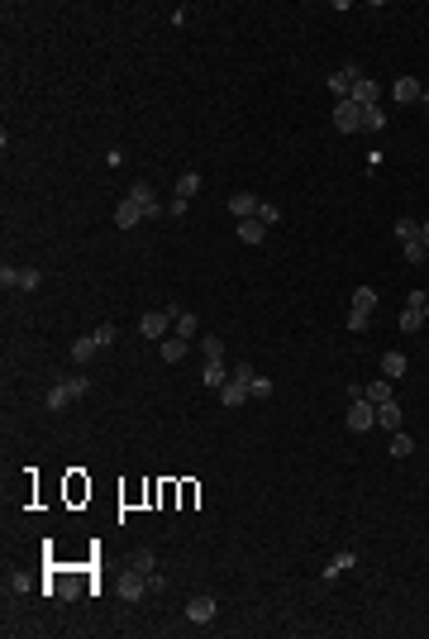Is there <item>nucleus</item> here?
Masks as SVG:
<instances>
[{
    "label": "nucleus",
    "instance_id": "f8f14e48",
    "mask_svg": "<svg viewBox=\"0 0 429 639\" xmlns=\"http://www.w3.org/2000/svg\"><path fill=\"white\" fill-rule=\"evenodd\" d=\"M377 96H382V86L363 77V82L353 86V96H348V101H353V106H363V110H367V106H377Z\"/></svg>",
    "mask_w": 429,
    "mask_h": 639
},
{
    "label": "nucleus",
    "instance_id": "a878e982",
    "mask_svg": "<svg viewBox=\"0 0 429 639\" xmlns=\"http://www.w3.org/2000/svg\"><path fill=\"white\" fill-rule=\"evenodd\" d=\"M129 568H134V572H143V577H153V572H158V563H153V553H148V548H138V553L129 558Z\"/></svg>",
    "mask_w": 429,
    "mask_h": 639
},
{
    "label": "nucleus",
    "instance_id": "423d86ee",
    "mask_svg": "<svg viewBox=\"0 0 429 639\" xmlns=\"http://www.w3.org/2000/svg\"><path fill=\"white\" fill-rule=\"evenodd\" d=\"M214 611H219L214 596H191V601H186V620H191V625H210Z\"/></svg>",
    "mask_w": 429,
    "mask_h": 639
},
{
    "label": "nucleus",
    "instance_id": "1a4fd4ad",
    "mask_svg": "<svg viewBox=\"0 0 429 639\" xmlns=\"http://www.w3.org/2000/svg\"><path fill=\"white\" fill-rule=\"evenodd\" d=\"M143 592H148V577L129 568V572L119 577V596H124V601H143Z\"/></svg>",
    "mask_w": 429,
    "mask_h": 639
},
{
    "label": "nucleus",
    "instance_id": "aec40b11",
    "mask_svg": "<svg viewBox=\"0 0 429 639\" xmlns=\"http://www.w3.org/2000/svg\"><path fill=\"white\" fill-rule=\"evenodd\" d=\"M377 425H382V429H401V406H396V401L377 406Z\"/></svg>",
    "mask_w": 429,
    "mask_h": 639
},
{
    "label": "nucleus",
    "instance_id": "cd10ccee",
    "mask_svg": "<svg viewBox=\"0 0 429 639\" xmlns=\"http://www.w3.org/2000/svg\"><path fill=\"white\" fill-rule=\"evenodd\" d=\"M224 382H229V372H224V363H219V358H214V363H206V387H214V391H219Z\"/></svg>",
    "mask_w": 429,
    "mask_h": 639
},
{
    "label": "nucleus",
    "instance_id": "a211bd4d",
    "mask_svg": "<svg viewBox=\"0 0 429 639\" xmlns=\"http://www.w3.org/2000/svg\"><path fill=\"white\" fill-rule=\"evenodd\" d=\"M363 396H367L372 406H387V401H391V382H387V377H377V382H367V387H363Z\"/></svg>",
    "mask_w": 429,
    "mask_h": 639
},
{
    "label": "nucleus",
    "instance_id": "9b49d317",
    "mask_svg": "<svg viewBox=\"0 0 429 639\" xmlns=\"http://www.w3.org/2000/svg\"><path fill=\"white\" fill-rule=\"evenodd\" d=\"M391 96H396L401 106H410V101H420V96H425V86H420L415 77H401V82L391 86Z\"/></svg>",
    "mask_w": 429,
    "mask_h": 639
},
{
    "label": "nucleus",
    "instance_id": "dca6fc26",
    "mask_svg": "<svg viewBox=\"0 0 429 639\" xmlns=\"http://www.w3.org/2000/svg\"><path fill=\"white\" fill-rule=\"evenodd\" d=\"M353 563H358V553H353V548H343V553H334V558L324 563V582H334V577H339L343 568H353Z\"/></svg>",
    "mask_w": 429,
    "mask_h": 639
},
{
    "label": "nucleus",
    "instance_id": "473e14b6",
    "mask_svg": "<svg viewBox=\"0 0 429 639\" xmlns=\"http://www.w3.org/2000/svg\"><path fill=\"white\" fill-rule=\"evenodd\" d=\"M262 396H272V382H267V377H253V391H248V401H262Z\"/></svg>",
    "mask_w": 429,
    "mask_h": 639
},
{
    "label": "nucleus",
    "instance_id": "72a5a7b5",
    "mask_svg": "<svg viewBox=\"0 0 429 639\" xmlns=\"http://www.w3.org/2000/svg\"><path fill=\"white\" fill-rule=\"evenodd\" d=\"M258 219L272 229V224H282V210H277V206H258Z\"/></svg>",
    "mask_w": 429,
    "mask_h": 639
},
{
    "label": "nucleus",
    "instance_id": "412c9836",
    "mask_svg": "<svg viewBox=\"0 0 429 639\" xmlns=\"http://www.w3.org/2000/svg\"><path fill=\"white\" fill-rule=\"evenodd\" d=\"M172 329H177L182 339H196V315H191V311H172Z\"/></svg>",
    "mask_w": 429,
    "mask_h": 639
},
{
    "label": "nucleus",
    "instance_id": "f3484780",
    "mask_svg": "<svg viewBox=\"0 0 429 639\" xmlns=\"http://www.w3.org/2000/svg\"><path fill=\"white\" fill-rule=\"evenodd\" d=\"M262 234H267V224L253 215V219H238V239L243 243H262Z\"/></svg>",
    "mask_w": 429,
    "mask_h": 639
},
{
    "label": "nucleus",
    "instance_id": "6e6552de",
    "mask_svg": "<svg viewBox=\"0 0 429 639\" xmlns=\"http://www.w3.org/2000/svg\"><path fill=\"white\" fill-rule=\"evenodd\" d=\"M167 324H172V311L162 315V311H148V315H138V334L143 339H167Z\"/></svg>",
    "mask_w": 429,
    "mask_h": 639
},
{
    "label": "nucleus",
    "instance_id": "2f4dec72",
    "mask_svg": "<svg viewBox=\"0 0 429 639\" xmlns=\"http://www.w3.org/2000/svg\"><path fill=\"white\" fill-rule=\"evenodd\" d=\"M38 282H43V277H38V267H19V282H14V287H19V291H34Z\"/></svg>",
    "mask_w": 429,
    "mask_h": 639
},
{
    "label": "nucleus",
    "instance_id": "bb28decb",
    "mask_svg": "<svg viewBox=\"0 0 429 639\" xmlns=\"http://www.w3.org/2000/svg\"><path fill=\"white\" fill-rule=\"evenodd\" d=\"M420 324H425V311H420V306H406V311H401V329H406V334H415Z\"/></svg>",
    "mask_w": 429,
    "mask_h": 639
},
{
    "label": "nucleus",
    "instance_id": "39448f33",
    "mask_svg": "<svg viewBox=\"0 0 429 639\" xmlns=\"http://www.w3.org/2000/svg\"><path fill=\"white\" fill-rule=\"evenodd\" d=\"M334 129H339V134H353V129H363V106H353V101H339V106H334Z\"/></svg>",
    "mask_w": 429,
    "mask_h": 639
},
{
    "label": "nucleus",
    "instance_id": "393cba45",
    "mask_svg": "<svg viewBox=\"0 0 429 639\" xmlns=\"http://www.w3.org/2000/svg\"><path fill=\"white\" fill-rule=\"evenodd\" d=\"M401 372H406V353H387V358H382V377L391 382V377H401Z\"/></svg>",
    "mask_w": 429,
    "mask_h": 639
},
{
    "label": "nucleus",
    "instance_id": "c756f323",
    "mask_svg": "<svg viewBox=\"0 0 429 639\" xmlns=\"http://www.w3.org/2000/svg\"><path fill=\"white\" fill-rule=\"evenodd\" d=\"M363 129H387V114H382V106H367V110H363Z\"/></svg>",
    "mask_w": 429,
    "mask_h": 639
},
{
    "label": "nucleus",
    "instance_id": "ddd939ff",
    "mask_svg": "<svg viewBox=\"0 0 429 639\" xmlns=\"http://www.w3.org/2000/svg\"><path fill=\"white\" fill-rule=\"evenodd\" d=\"M138 219H143V210H138V206H134V201H129V196H124V201H119V206H114V224H119V229H134V224H138Z\"/></svg>",
    "mask_w": 429,
    "mask_h": 639
},
{
    "label": "nucleus",
    "instance_id": "f704fd0d",
    "mask_svg": "<svg viewBox=\"0 0 429 639\" xmlns=\"http://www.w3.org/2000/svg\"><path fill=\"white\" fill-rule=\"evenodd\" d=\"M425 243H406V263H415V267H420V263H425Z\"/></svg>",
    "mask_w": 429,
    "mask_h": 639
},
{
    "label": "nucleus",
    "instance_id": "e433bc0d",
    "mask_svg": "<svg viewBox=\"0 0 429 639\" xmlns=\"http://www.w3.org/2000/svg\"><path fill=\"white\" fill-rule=\"evenodd\" d=\"M406 306H420L425 320H429V291H410V301H406Z\"/></svg>",
    "mask_w": 429,
    "mask_h": 639
},
{
    "label": "nucleus",
    "instance_id": "20e7f679",
    "mask_svg": "<svg viewBox=\"0 0 429 639\" xmlns=\"http://www.w3.org/2000/svg\"><path fill=\"white\" fill-rule=\"evenodd\" d=\"M372 425H377V406H372L367 396H358V401L348 406V429L363 434V429H372Z\"/></svg>",
    "mask_w": 429,
    "mask_h": 639
},
{
    "label": "nucleus",
    "instance_id": "f257e3e1",
    "mask_svg": "<svg viewBox=\"0 0 429 639\" xmlns=\"http://www.w3.org/2000/svg\"><path fill=\"white\" fill-rule=\"evenodd\" d=\"M253 363L248 358H238V367L229 372V382L219 387V406H238V401H248V391H253Z\"/></svg>",
    "mask_w": 429,
    "mask_h": 639
},
{
    "label": "nucleus",
    "instance_id": "0eeeda50",
    "mask_svg": "<svg viewBox=\"0 0 429 639\" xmlns=\"http://www.w3.org/2000/svg\"><path fill=\"white\" fill-rule=\"evenodd\" d=\"M358 82H363V72H358V67H339V72H334V77H329V91H334V96H339V101H348V96H353V86H358Z\"/></svg>",
    "mask_w": 429,
    "mask_h": 639
},
{
    "label": "nucleus",
    "instance_id": "c9c22d12",
    "mask_svg": "<svg viewBox=\"0 0 429 639\" xmlns=\"http://www.w3.org/2000/svg\"><path fill=\"white\" fill-rule=\"evenodd\" d=\"M348 329L363 334V329H367V315H363V311H348Z\"/></svg>",
    "mask_w": 429,
    "mask_h": 639
},
{
    "label": "nucleus",
    "instance_id": "9d476101",
    "mask_svg": "<svg viewBox=\"0 0 429 639\" xmlns=\"http://www.w3.org/2000/svg\"><path fill=\"white\" fill-rule=\"evenodd\" d=\"M258 206H262V201H258V196H248V191H234V196H229V215H234V219H253Z\"/></svg>",
    "mask_w": 429,
    "mask_h": 639
},
{
    "label": "nucleus",
    "instance_id": "6ab92c4d",
    "mask_svg": "<svg viewBox=\"0 0 429 639\" xmlns=\"http://www.w3.org/2000/svg\"><path fill=\"white\" fill-rule=\"evenodd\" d=\"M196 191H201V172H182L177 177V201H191Z\"/></svg>",
    "mask_w": 429,
    "mask_h": 639
},
{
    "label": "nucleus",
    "instance_id": "5701e85b",
    "mask_svg": "<svg viewBox=\"0 0 429 639\" xmlns=\"http://www.w3.org/2000/svg\"><path fill=\"white\" fill-rule=\"evenodd\" d=\"M372 306H377V287H358V291H353V311L372 315Z\"/></svg>",
    "mask_w": 429,
    "mask_h": 639
},
{
    "label": "nucleus",
    "instance_id": "7ed1b4c3",
    "mask_svg": "<svg viewBox=\"0 0 429 639\" xmlns=\"http://www.w3.org/2000/svg\"><path fill=\"white\" fill-rule=\"evenodd\" d=\"M129 201L143 210V219H153V215H162V201H158V191H153V182H134L129 186Z\"/></svg>",
    "mask_w": 429,
    "mask_h": 639
},
{
    "label": "nucleus",
    "instance_id": "c85d7f7f",
    "mask_svg": "<svg viewBox=\"0 0 429 639\" xmlns=\"http://www.w3.org/2000/svg\"><path fill=\"white\" fill-rule=\"evenodd\" d=\"M201 353H206V363L224 358V339H219V334H206V339H201Z\"/></svg>",
    "mask_w": 429,
    "mask_h": 639
},
{
    "label": "nucleus",
    "instance_id": "58836bf2",
    "mask_svg": "<svg viewBox=\"0 0 429 639\" xmlns=\"http://www.w3.org/2000/svg\"><path fill=\"white\" fill-rule=\"evenodd\" d=\"M420 239H425V248H429V219H425V224H420Z\"/></svg>",
    "mask_w": 429,
    "mask_h": 639
},
{
    "label": "nucleus",
    "instance_id": "f03ea898",
    "mask_svg": "<svg viewBox=\"0 0 429 639\" xmlns=\"http://www.w3.org/2000/svg\"><path fill=\"white\" fill-rule=\"evenodd\" d=\"M86 387H91L86 377H72V382H58V387L48 391V411H67V406H72L77 396H86Z\"/></svg>",
    "mask_w": 429,
    "mask_h": 639
},
{
    "label": "nucleus",
    "instance_id": "b1692460",
    "mask_svg": "<svg viewBox=\"0 0 429 639\" xmlns=\"http://www.w3.org/2000/svg\"><path fill=\"white\" fill-rule=\"evenodd\" d=\"M410 453H415V439L401 434V429H391V458H410Z\"/></svg>",
    "mask_w": 429,
    "mask_h": 639
},
{
    "label": "nucleus",
    "instance_id": "4c0bfd02",
    "mask_svg": "<svg viewBox=\"0 0 429 639\" xmlns=\"http://www.w3.org/2000/svg\"><path fill=\"white\" fill-rule=\"evenodd\" d=\"M0 282H5V287H14V282H19V267H10V263H5V267H0Z\"/></svg>",
    "mask_w": 429,
    "mask_h": 639
},
{
    "label": "nucleus",
    "instance_id": "4be33fe9",
    "mask_svg": "<svg viewBox=\"0 0 429 639\" xmlns=\"http://www.w3.org/2000/svg\"><path fill=\"white\" fill-rule=\"evenodd\" d=\"M396 239L401 243H425L420 239V219H396Z\"/></svg>",
    "mask_w": 429,
    "mask_h": 639
},
{
    "label": "nucleus",
    "instance_id": "7c9ffc66",
    "mask_svg": "<svg viewBox=\"0 0 429 639\" xmlns=\"http://www.w3.org/2000/svg\"><path fill=\"white\" fill-rule=\"evenodd\" d=\"M91 334H96V343H101V348H110V343H114V339H119V329H114V324H96V329H91Z\"/></svg>",
    "mask_w": 429,
    "mask_h": 639
},
{
    "label": "nucleus",
    "instance_id": "4468645a",
    "mask_svg": "<svg viewBox=\"0 0 429 639\" xmlns=\"http://www.w3.org/2000/svg\"><path fill=\"white\" fill-rule=\"evenodd\" d=\"M101 353V343H96V334H82L77 343H72V363H91Z\"/></svg>",
    "mask_w": 429,
    "mask_h": 639
},
{
    "label": "nucleus",
    "instance_id": "2eb2a0df",
    "mask_svg": "<svg viewBox=\"0 0 429 639\" xmlns=\"http://www.w3.org/2000/svg\"><path fill=\"white\" fill-rule=\"evenodd\" d=\"M186 343H191V339L167 334V339H162V363H182V358H186Z\"/></svg>",
    "mask_w": 429,
    "mask_h": 639
}]
</instances>
